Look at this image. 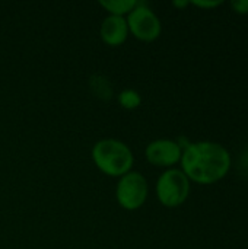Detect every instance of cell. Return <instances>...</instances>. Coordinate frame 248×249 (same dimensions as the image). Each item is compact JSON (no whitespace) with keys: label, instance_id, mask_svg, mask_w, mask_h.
I'll list each match as a JSON object with an SVG mask.
<instances>
[{"label":"cell","instance_id":"obj_1","mask_svg":"<svg viewBox=\"0 0 248 249\" xmlns=\"http://www.w3.org/2000/svg\"><path fill=\"white\" fill-rule=\"evenodd\" d=\"M180 165L190 182L210 185L228 175L232 159L225 146L212 140H200L190 142L183 149Z\"/></svg>","mask_w":248,"mask_h":249},{"label":"cell","instance_id":"obj_2","mask_svg":"<svg viewBox=\"0 0 248 249\" xmlns=\"http://www.w3.org/2000/svg\"><path fill=\"white\" fill-rule=\"evenodd\" d=\"M91 158L95 166L111 178H120L132 171L134 156L127 143L118 139H101L92 150Z\"/></svg>","mask_w":248,"mask_h":249},{"label":"cell","instance_id":"obj_3","mask_svg":"<svg viewBox=\"0 0 248 249\" xmlns=\"http://www.w3.org/2000/svg\"><path fill=\"white\" fill-rule=\"evenodd\" d=\"M190 179L180 168L165 169L155 185L158 201L168 209H175L184 204L190 196Z\"/></svg>","mask_w":248,"mask_h":249},{"label":"cell","instance_id":"obj_4","mask_svg":"<svg viewBox=\"0 0 248 249\" xmlns=\"http://www.w3.org/2000/svg\"><path fill=\"white\" fill-rule=\"evenodd\" d=\"M149 196V185L146 178L137 172L130 171L126 175L118 178V182L115 185V200L120 207L124 210L133 212L140 209Z\"/></svg>","mask_w":248,"mask_h":249},{"label":"cell","instance_id":"obj_5","mask_svg":"<svg viewBox=\"0 0 248 249\" xmlns=\"http://www.w3.org/2000/svg\"><path fill=\"white\" fill-rule=\"evenodd\" d=\"M129 32L139 41L152 42L159 38L162 32V23L158 15L145 3L139 1V4L126 16Z\"/></svg>","mask_w":248,"mask_h":249},{"label":"cell","instance_id":"obj_6","mask_svg":"<svg viewBox=\"0 0 248 249\" xmlns=\"http://www.w3.org/2000/svg\"><path fill=\"white\" fill-rule=\"evenodd\" d=\"M183 155V147L177 140L172 139H156L151 142L145 149L146 160L158 168H175L180 163Z\"/></svg>","mask_w":248,"mask_h":249},{"label":"cell","instance_id":"obj_7","mask_svg":"<svg viewBox=\"0 0 248 249\" xmlns=\"http://www.w3.org/2000/svg\"><path fill=\"white\" fill-rule=\"evenodd\" d=\"M99 35H101L102 42L108 47L123 45L130 35L126 18L108 15L101 23Z\"/></svg>","mask_w":248,"mask_h":249},{"label":"cell","instance_id":"obj_8","mask_svg":"<svg viewBox=\"0 0 248 249\" xmlns=\"http://www.w3.org/2000/svg\"><path fill=\"white\" fill-rule=\"evenodd\" d=\"M101 7L108 12V15L113 16H123L126 18L137 4V0H101Z\"/></svg>","mask_w":248,"mask_h":249},{"label":"cell","instance_id":"obj_9","mask_svg":"<svg viewBox=\"0 0 248 249\" xmlns=\"http://www.w3.org/2000/svg\"><path fill=\"white\" fill-rule=\"evenodd\" d=\"M117 99H118L120 107L124 108V109H129V111H133V109L139 108L140 104H142V96H140V93H139L136 89H130V88L123 89V90L118 93V98H117Z\"/></svg>","mask_w":248,"mask_h":249},{"label":"cell","instance_id":"obj_10","mask_svg":"<svg viewBox=\"0 0 248 249\" xmlns=\"http://www.w3.org/2000/svg\"><path fill=\"white\" fill-rule=\"evenodd\" d=\"M237 171L244 179L248 181V146L240 153L237 159Z\"/></svg>","mask_w":248,"mask_h":249},{"label":"cell","instance_id":"obj_11","mask_svg":"<svg viewBox=\"0 0 248 249\" xmlns=\"http://www.w3.org/2000/svg\"><path fill=\"white\" fill-rule=\"evenodd\" d=\"M224 1H218V0H194V1H190V4L196 6V7H200V9H215L218 6H221Z\"/></svg>","mask_w":248,"mask_h":249},{"label":"cell","instance_id":"obj_12","mask_svg":"<svg viewBox=\"0 0 248 249\" xmlns=\"http://www.w3.org/2000/svg\"><path fill=\"white\" fill-rule=\"evenodd\" d=\"M229 6L237 15H248V0H232Z\"/></svg>","mask_w":248,"mask_h":249},{"label":"cell","instance_id":"obj_13","mask_svg":"<svg viewBox=\"0 0 248 249\" xmlns=\"http://www.w3.org/2000/svg\"><path fill=\"white\" fill-rule=\"evenodd\" d=\"M172 6L177 7V9H184V7H187V6H190V1H189V0H183V1L175 0V1H172Z\"/></svg>","mask_w":248,"mask_h":249}]
</instances>
